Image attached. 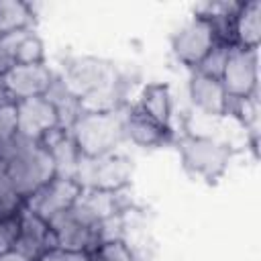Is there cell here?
Wrapping results in <instances>:
<instances>
[{"mask_svg": "<svg viewBox=\"0 0 261 261\" xmlns=\"http://www.w3.org/2000/svg\"><path fill=\"white\" fill-rule=\"evenodd\" d=\"M59 80L77 98L82 112H114L124 100L122 75L110 61L98 57H69Z\"/></svg>", "mask_w": 261, "mask_h": 261, "instance_id": "obj_1", "label": "cell"}, {"mask_svg": "<svg viewBox=\"0 0 261 261\" xmlns=\"http://www.w3.org/2000/svg\"><path fill=\"white\" fill-rule=\"evenodd\" d=\"M16 194L27 202L41 186L57 175L51 151L41 143L16 133L0 159Z\"/></svg>", "mask_w": 261, "mask_h": 261, "instance_id": "obj_2", "label": "cell"}, {"mask_svg": "<svg viewBox=\"0 0 261 261\" xmlns=\"http://www.w3.org/2000/svg\"><path fill=\"white\" fill-rule=\"evenodd\" d=\"M49 226L61 249L90 253L104 241V218L84 200L82 194L69 208L53 216Z\"/></svg>", "mask_w": 261, "mask_h": 261, "instance_id": "obj_3", "label": "cell"}, {"mask_svg": "<svg viewBox=\"0 0 261 261\" xmlns=\"http://www.w3.org/2000/svg\"><path fill=\"white\" fill-rule=\"evenodd\" d=\"M69 135L80 151L86 157H98L114 153L122 143V114L114 112H82L69 126Z\"/></svg>", "mask_w": 261, "mask_h": 261, "instance_id": "obj_4", "label": "cell"}, {"mask_svg": "<svg viewBox=\"0 0 261 261\" xmlns=\"http://www.w3.org/2000/svg\"><path fill=\"white\" fill-rule=\"evenodd\" d=\"M133 165L126 157L116 153H106L98 157L80 155L73 179L82 190L94 192H118L128 184Z\"/></svg>", "mask_w": 261, "mask_h": 261, "instance_id": "obj_5", "label": "cell"}, {"mask_svg": "<svg viewBox=\"0 0 261 261\" xmlns=\"http://www.w3.org/2000/svg\"><path fill=\"white\" fill-rule=\"evenodd\" d=\"M177 149L184 167L208 181L220 177L230 161V147L206 135H186L179 139Z\"/></svg>", "mask_w": 261, "mask_h": 261, "instance_id": "obj_6", "label": "cell"}, {"mask_svg": "<svg viewBox=\"0 0 261 261\" xmlns=\"http://www.w3.org/2000/svg\"><path fill=\"white\" fill-rule=\"evenodd\" d=\"M220 82L230 102H243L257 96V49L234 45L224 63Z\"/></svg>", "mask_w": 261, "mask_h": 261, "instance_id": "obj_7", "label": "cell"}, {"mask_svg": "<svg viewBox=\"0 0 261 261\" xmlns=\"http://www.w3.org/2000/svg\"><path fill=\"white\" fill-rule=\"evenodd\" d=\"M214 43H216V39L212 35L208 20L202 14H196L188 22H184L179 27V31L173 35L171 49H173V55L177 57V61H181L184 65L194 69L208 55V51L214 47Z\"/></svg>", "mask_w": 261, "mask_h": 261, "instance_id": "obj_8", "label": "cell"}, {"mask_svg": "<svg viewBox=\"0 0 261 261\" xmlns=\"http://www.w3.org/2000/svg\"><path fill=\"white\" fill-rule=\"evenodd\" d=\"M80 194H82V188L77 186L75 179L55 175L45 186H41L24 202V208L31 210V212H35L37 216H41L43 220L49 222L53 216H57L59 212H63L65 208H69L77 200Z\"/></svg>", "mask_w": 261, "mask_h": 261, "instance_id": "obj_9", "label": "cell"}, {"mask_svg": "<svg viewBox=\"0 0 261 261\" xmlns=\"http://www.w3.org/2000/svg\"><path fill=\"white\" fill-rule=\"evenodd\" d=\"M55 75L53 71L41 61V63H24L12 67L8 73L2 75L6 96L14 102L45 96L53 84Z\"/></svg>", "mask_w": 261, "mask_h": 261, "instance_id": "obj_10", "label": "cell"}, {"mask_svg": "<svg viewBox=\"0 0 261 261\" xmlns=\"http://www.w3.org/2000/svg\"><path fill=\"white\" fill-rule=\"evenodd\" d=\"M57 241L47 220L37 216L31 210H22L18 216V232L14 241V251L22 255L27 261H37L49 249H55Z\"/></svg>", "mask_w": 261, "mask_h": 261, "instance_id": "obj_11", "label": "cell"}, {"mask_svg": "<svg viewBox=\"0 0 261 261\" xmlns=\"http://www.w3.org/2000/svg\"><path fill=\"white\" fill-rule=\"evenodd\" d=\"M16 126L18 135L33 141H41L45 135L59 128L61 124L57 110L47 100V96H37L16 102Z\"/></svg>", "mask_w": 261, "mask_h": 261, "instance_id": "obj_12", "label": "cell"}, {"mask_svg": "<svg viewBox=\"0 0 261 261\" xmlns=\"http://www.w3.org/2000/svg\"><path fill=\"white\" fill-rule=\"evenodd\" d=\"M43 61V41L31 31H14L0 37V75L8 73L16 65L41 63Z\"/></svg>", "mask_w": 261, "mask_h": 261, "instance_id": "obj_13", "label": "cell"}, {"mask_svg": "<svg viewBox=\"0 0 261 261\" xmlns=\"http://www.w3.org/2000/svg\"><path fill=\"white\" fill-rule=\"evenodd\" d=\"M122 133L124 139L145 149L161 147L171 139V126H165L155 120L139 104L130 106L126 114H122Z\"/></svg>", "mask_w": 261, "mask_h": 261, "instance_id": "obj_14", "label": "cell"}, {"mask_svg": "<svg viewBox=\"0 0 261 261\" xmlns=\"http://www.w3.org/2000/svg\"><path fill=\"white\" fill-rule=\"evenodd\" d=\"M188 92H190L192 104L208 116H222L230 108V100L218 77L194 71L188 84Z\"/></svg>", "mask_w": 261, "mask_h": 261, "instance_id": "obj_15", "label": "cell"}, {"mask_svg": "<svg viewBox=\"0 0 261 261\" xmlns=\"http://www.w3.org/2000/svg\"><path fill=\"white\" fill-rule=\"evenodd\" d=\"M261 37V4L259 0L241 2L234 12V39L239 47L257 49Z\"/></svg>", "mask_w": 261, "mask_h": 261, "instance_id": "obj_16", "label": "cell"}, {"mask_svg": "<svg viewBox=\"0 0 261 261\" xmlns=\"http://www.w3.org/2000/svg\"><path fill=\"white\" fill-rule=\"evenodd\" d=\"M137 104L147 114H151L155 120L169 126V122H171V94H169V88L165 84H149L143 90Z\"/></svg>", "mask_w": 261, "mask_h": 261, "instance_id": "obj_17", "label": "cell"}, {"mask_svg": "<svg viewBox=\"0 0 261 261\" xmlns=\"http://www.w3.org/2000/svg\"><path fill=\"white\" fill-rule=\"evenodd\" d=\"M33 22V10L24 2L16 0H4L0 2V37L14 33V31H24Z\"/></svg>", "mask_w": 261, "mask_h": 261, "instance_id": "obj_18", "label": "cell"}, {"mask_svg": "<svg viewBox=\"0 0 261 261\" xmlns=\"http://www.w3.org/2000/svg\"><path fill=\"white\" fill-rule=\"evenodd\" d=\"M22 210H24V200L12 188V184L6 175V169L0 161V220L18 216Z\"/></svg>", "mask_w": 261, "mask_h": 261, "instance_id": "obj_19", "label": "cell"}, {"mask_svg": "<svg viewBox=\"0 0 261 261\" xmlns=\"http://www.w3.org/2000/svg\"><path fill=\"white\" fill-rule=\"evenodd\" d=\"M18 126H16V102L10 100L8 96L0 100V159L4 157L8 145L16 137Z\"/></svg>", "mask_w": 261, "mask_h": 261, "instance_id": "obj_20", "label": "cell"}, {"mask_svg": "<svg viewBox=\"0 0 261 261\" xmlns=\"http://www.w3.org/2000/svg\"><path fill=\"white\" fill-rule=\"evenodd\" d=\"M88 255H90V261H135L130 247L122 239L104 241L96 249H92Z\"/></svg>", "mask_w": 261, "mask_h": 261, "instance_id": "obj_21", "label": "cell"}, {"mask_svg": "<svg viewBox=\"0 0 261 261\" xmlns=\"http://www.w3.org/2000/svg\"><path fill=\"white\" fill-rule=\"evenodd\" d=\"M234 45H224V43H214V47L208 51V55L194 67V71H200L204 75H212V77H218L222 75V69H224V63L228 59V53Z\"/></svg>", "mask_w": 261, "mask_h": 261, "instance_id": "obj_22", "label": "cell"}, {"mask_svg": "<svg viewBox=\"0 0 261 261\" xmlns=\"http://www.w3.org/2000/svg\"><path fill=\"white\" fill-rule=\"evenodd\" d=\"M37 261H90V255L84 251H69V249H49L45 255H41Z\"/></svg>", "mask_w": 261, "mask_h": 261, "instance_id": "obj_23", "label": "cell"}, {"mask_svg": "<svg viewBox=\"0 0 261 261\" xmlns=\"http://www.w3.org/2000/svg\"><path fill=\"white\" fill-rule=\"evenodd\" d=\"M0 261H27L22 255H18L14 249L12 251H6V253H2L0 255Z\"/></svg>", "mask_w": 261, "mask_h": 261, "instance_id": "obj_24", "label": "cell"}, {"mask_svg": "<svg viewBox=\"0 0 261 261\" xmlns=\"http://www.w3.org/2000/svg\"><path fill=\"white\" fill-rule=\"evenodd\" d=\"M6 98V90H4V82H2V75H0V100Z\"/></svg>", "mask_w": 261, "mask_h": 261, "instance_id": "obj_25", "label": "cell"}]
</instances>
